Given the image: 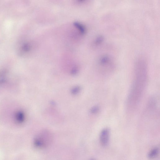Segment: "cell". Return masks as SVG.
I'll return each instance as SVG.
<instances>
[{
    "instance_id": "4",
    "label": "cell",
    "mask_w": 160,
    "mask_h": 160,
    "mask_svg": "<svg viewBox=\"0 0 160 160\" xmlns=\"http://www.w3.org/2000/svg\"><path fill=\"white\" fill-rule=\"evenodd\" d=\"M25 115L22 112H17L15 115V119L16 121L19 123H21L25 120Z\"/></svg>"
},
{
    "instance_id": "5",
    "label": "cell",
    "mask_w": 160,
    "mask_h": 160,
    "mask_svg": "<svg viewBox=\"0 0 160 160\" xmlns=\"http://www.w3.org/2000/svg\"><path fill=\"white\" fill-rule=\"evenodd\" d=\"M159 153V149L157 148H154L149 151L148 154V158L150 159H153L156 157Z\"/></svg>"
},
{
    "instance_id": "3",
    "label": "cell",
    "mask_w": 160,
    "mask_h": 160,
    "mask_svg": "<svg viewBox=\"0 0 160 160\" xmlns=\"http://www.w3.org/2000/svg\"><path fill=\"white\" fill-rule=\"evenodd\" d=\"M110 134V130L108 128L103 129L100 133V142L103 146H105L108 145L109 141Z\"/></svg>"
},
{
    "instance_id": "1",
    "label": "cell",
    "mask_w": 160,
    "mask_h": 160,
    "mask_svg": "<svg viewBox=\"0 0 160 160\" xmlns=\"http://www.w3.org/2000/svg\"><path fill=\"white\" fill-rule=\"evenodd\" d=\"M147 65L143 58L139 59L135 63L134 81L127 101L128 109L132 111L137 108L145 90L148 77Z\"/></svg>"
},
{
    "instance_id": "6",
    "label": "cell",
    "mask_w": 160,
    "mask_h": 160,
    "mask_svg": "<svg viewBox=\"0 0 160 160\" xmlns=\"http://www.w3.org/2000/svg\"><path fill=\"white\" fill-rule=\"evenodd\" d=\"M91 160H94V159H92Z\"/></svg>"
},
{
    "instance_id": "2",
    "label": "cell",
    "mask_w": 160,
    "mask_h": 160,
    "mask_svg": "<svg viewBox=\"0 0 160 160\" xmlns=\"http://www.w3.org/2000/svg\"><path fill=\"white\" fill-rule=\"evenodd\" d=\"M98 64L102 71L105 72L112 70L115 66V62L112 57L107 55L101 56Z\"/></svg>"
}]
</instances>
